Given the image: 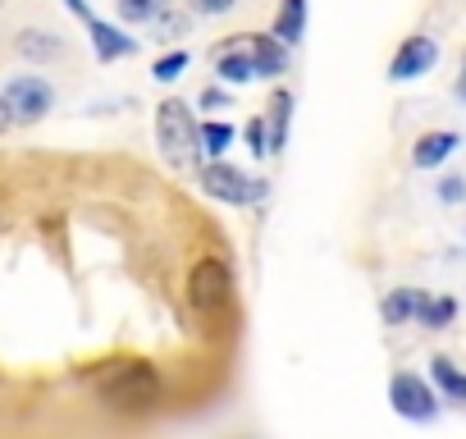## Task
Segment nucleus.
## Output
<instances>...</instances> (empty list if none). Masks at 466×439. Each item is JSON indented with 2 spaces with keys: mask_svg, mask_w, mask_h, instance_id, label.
I'll return each mask as SVG.
<instances>
[{
  "mask_svg": "<svg viewBox=\"0 0 466 439\" xmlns=\"http://www.w3.org/2000/svg\"><path fill=\"white\" fill-rule=\"evenodd\" d=\"M96 393L115 412H147L160 403V371L151 362H115L96 380Z\"/></svg>",
  "mask_w": 466,
  "mask_h": 439,
  "instance_id": "obj_1",
  "label": "nucleus"
},
{
  "mask_svg": "<svg viewBox=\"0 0 466 439\" xmlns=\"http://www.w3.org/2000/svg\"><path fill=\"white\" fill-rule=\"evenodd\" d=\"M197 128H201V119L187 101L165 97L156 106V147H160L169 169H187L197 160Z\"/></svg>",
  "mask_w": 466,
  "mask_h": 439,
  "instance_id": "obj_2",
  "label": "nucleus"
},
{
  "mask_svg": "<svg viewBox=\"0 0 466 439\" xmlns=\"http://www.w3.org/2000/svg\"><path fill=\"white\" fill-rule=\"evenodd\" d=\"M201 188L215 201H224V206H257V201H266L270 179H252V174H243L238 165H228V160H206L201 165Z\"/></svg>",
  "mask_w": 466,
  "mask_h": 439,
  "instance_id": "obj_3",
  "label": "nucleus"
},
{
  "mask_svg": "<svg viewBox=\"0 0 466 439\" xmlns=\"http://www.w3.org/2000/svg\"><path fill=\"white\" fill-rule=\"evenodd\" d=\"M389 407L402 416V421H416V425H430L443 407V398L434 393L430 380H420L416 371H398L389 380Z\"/></svg>",
  "mask_w": 466,
  "mask_h": 439,
  "instance_id": "obj_4",
  "label": "nucleus"
},
{
  "mask_svg": "<svg viewBox=\"0 0 466 439\" xmlns=\"http://www.w3.org/2000/svg\"><path fill=\"white\" fill-rule=\"evenodd\" d=\"M0 97L10 101L15 124H42V119L56 110V87H51L42 74H15Z\"/></svg>",
  "mask_w": 466,
  "mask_h": 439,
  "instance_id": "obj_5",
  "label": "nucleus"
},
{
  "mask_svg": "<svg viewBox=\"0 0 466 439\" xmlns=\"http://www.w3.org/2000/svg\"><path fill=\"white\" fill-rule=\"evenodd\" d=\"M228 298H233V275H228V266L215 261V257L197 261L192 275H187V302H192L197 311L215 316V311L228 307Z\"/></svg>",
  "mask_w": 466,
  "mask_h": 439,
  "instance_id": "obj_6",
  "label": "nucleus"
},
{
  "mask_svg": "<svg viewBox=\"0 0 466 439\" xmlns=\"http://www.w3.org/2000/svg\"><path fill=\"white\" fill-rule=\"evenodd\" d=\"M434 65H439V42H434L430 33H411V37L393 51V60H389V83H416V78H425Z\"/></svg>",
  "mask_w": 466,
  "mask_h": 439,
  "instance_id": "obj_7",
  "label": "nucleus"
},
{
  "mask_svg": "<svg viewBox=\"0 0 466 439\" xmlns=\"http://www.w3.org/2000/svg\"><path fill=\"white\" fill-rule=\"evenodd\" d=\"M15 56H19L24 65H33V69L60 65V60L69 56V37L56 33V28H19V33H15Z\"/></svg>",
  "mask_w": 466,
  "mask_h": 439,
  "instance_id": "obj_8",
  "label": "nucleus"
},
{
  "mask_svg": "<svg viewBox=\"0 0 466 439\" xmlns=\"http://www.w3.org/2000/svg\"><path fill=\"white\" fill-rule=\"evenodd\" d=\"M87 37H92V56H96L101 65L133 60V56L142 51V42H137L128 28H119V24H106V19H92V24H87Z\"/></svg>",
  "mask_w": 466,
  "mask_h": 439,
  "instance_id": "obj_9",
  "label": "nucleus"
},
{
  "mask_svg": "<svg viewBox=\"0 0 466 439\" xmlns=\"http://www.w3.org/2000/svg\"><path fill=\"white\" fill-rule=\"evenodd\" d=\"M210 65H215V83H224V87H248V83L257 78V65H252V56H248L243 33L233 37V42H224V46L210 56Z\"/></svg>",
  "mask_w": 466,
  "mask_h": 439,
  "instance_id": "obj_10",
  "label": "nucleus"
},
{
  "mask_svg": "<svg viewBox=\"0 0 466 439\" xmlns=\"http://www.w3.org/2000/svg\"><path fill=\"white\" fill-rule=\"evenodd\" d=\"M248 42V56L257 65V78H284L289 74V46L275 42L270 33H243Z\"/></svg>",
  "mask_w": 466,
  "mask_h": 439,
  "instance_id": "obj_11",
  "label": "nucleus"
},
{
  "mask_svg": "<svg viewBox=\"0 0 466 439\" xmlns=\"http://www.w3.org/2000/svg\"><path fill=\"white\" fill-rule=\"evenodd\" d=\"M457 147H461V133H452V128H430V133H420V138L411 142V165H416V169H439L443 160H452Z\"/></svg>",
  "mask_w": 466,
  "mask_h": 439,
  "instance_id": "obj_12",
  "label": "nucleus"
},
{
  "mask_svg": "<svg viewBox=\"0 0 466 439\" xmlns=\"http://www.w3.org/2000/svg\"><path fill=\"white\" fill-rule=\"evenodd\" d=\"M430 384H434V393L443 398V403H466V371L452 362V357H443V352H434L430 357Z\"/></svg>",
  "mask_w": 466,
  "mask_h": 439,
  "instance_id": "obj_13",
  "label": "nucleus"
},
{
  "mask_svg": "<svg viewBox=\"0 0 466 439\" xmlns=\"http://www.w3.org/2000/svg\"><path fill=\"white\" fill-rule=\"evenodd\" d=\"M270 37H275V42H284L289 51L307 37V0H279V15H275Z\"/></svg>",
  "mask_w": 466,
  "mask_h": 439,
  "instance_id": "obj_14",
  "label": "nucleus"
},
{
  "mask_svg": "<svg viewBox=\"0 0 466 439\" xmlns=\"http://www.w3.org/2000/svg\"><path fill=\"white\" fill-rule=\"evenodd\" d=\"M233 138H238V128H233L228 119H206L197 128V160H224Z\"/></svg>",
  "mask_w": 466,
  "mask_h": 439,
  "instance_id": "obj_15",
  "label": "nucleus"
},
{
  "mask_svg": "<svg viewBox=\"0 0 466 439\" xmlns=\"http://www.w3.org/2000/svg\"><path fill=\"white\" fill-rule=\"evenodd\" d=\"M420 298H425V289H393V293H384L380 321H384V325H407V321H416Z\"/></svg>",
  "mask_w": 466,
  "mask_h": 439,
  "instance_id": "obj_16",
  "label": "nucleus"
},
{
  "mask_svg": "<svg viewBox=\"0 0 466 439\" xmlns=\"http://www.w3.org/2000/svg\"><path fill=\"white\" fill-rule=\"evenodd\" d=\"M289 124H293V92H275V101H270V119H266L270 156H279V151L289 147Z\"/></svg>",
  "mask_w": 466,
  "mask_h": 439,
  "instance_id": "obj_17",
  "label": "nucleus"
},
{
  "mask_svg": "<svg viewBox=\"0 0 466 439\" xmlns=\"http://www.w3.org/2000/svg\"><path fill=\"white\" fill-rule=\"evenodd\" d=\"M165 5H169V0H115V15H119V24H128V28H147V24L160 19Z\"/></svg>",
  "mask_w": 466,
  "mask_h": 439,
  "instance_id": "obj_18",
  "label": "nucleus"
},
{
  "mask_svg": "<svg viewBox=\"0 0 466 439\" xmlns=\"http://www.w3.org/2000/svg\"><path fill=\"white\" fill-rule=\"evenodd\" d=\"M416 321H420L425 330H448V325L457 321V298H434V293H425Z\"/></svg>",
  "mask_w": 466,
  "mask_h": 439,
  "instance_id": "obj_19",
  "label": "nucleus"
},
{
  "mask_svg": "<svg viewBox=\"0 0 466 439\" xmlns=\"http://www.w3.org/2000/svg\"><path fill=\"white\" fill-rule=\"evenodd\" d=\"M151 28H156V42H169V46H178V42L187 37V28H192V15H183V10L165 5V10H160V19H156Z\"/></svg>",
  "mask_w": 466,
  "mask_h": 439,
  "instance_id": "obj_20",
  "label": "nucleus"
},
{
  "mask_svg": "<svg viewBox=\"0 0 466 439\" xmlns=\"http://www.w3.org/2000/svg\"><path fill=\"white\" fill-rule=\"evenodd\" d=\"M187 65H192V56H187L183 46H169L165 56H156V65H151V78H156V83H178V78L187 74Z\"/></svg>",
  "mask_w": 466,
  "mask_h": 439,
  "instance_id": "obj_21",
  "label": "nucleus"
},
{
  "mask_svg": "<svg viewBox=\"0 0 466 439\" xmlns=\"http://www.w3.org/2000/svg\"><path fill=\"white\" fill-rule=\"evenodd\" d=\"M243 142H248V151H252L257 160H261V156H270V138H266V119H261V115L243 128Z\"/></svg>",
  "mask_w": 466,
  "mask_h": 439,
  "instance_id": "obj_22",
  "label": "nucleus"
},
{
  "mask_svg": "<svg viewBox=\"0 0 466 439\" xmlns=\"http://www.w3.org/2000/svg\"><path fill=\"white\" fill-rule=\"evenodd\" d=\"M434 192H439L443 206H461V201H466V179H461V174H448V179H439Z\"/></svg>",
  "mask_w": 466,
  "mask_h": 439,
  "instance_id": "obj_23",
  "label": "nucleus"
},
{
  "mask_svg": "<svg viewBox=\"0 0 466 439\" xmlns=\"http://www.w3.org/2000/svg\"><path fill=\"white\" fill-rule=\"evenodd\" d=\"M243 0H192V15H201V19H224V15H233Z\"/></svg>",
  "mask_w": 466,
  "mask_h": 439,
  "instance_id": "obj_24",
  "label": "nucleus"
},
{
  "mask_svg": "<svg viewBox=\"0 0 466 439\" xmlns=\"http://www.w3.org/2000/svg\"><path fill=\"white\" fill-rule=\"evenodd\" d=\"M197 106H201V110H210V115H215V110H224V106H228V87H224V83H210V87L201 92V101H197Z\"/></svg>",
  "mask_w": 466,
  "mask_h": 439,
  "instance_id": "obj_25",
  "label": "nucleus"
},
{
  "mask_svg": "<svg viewBox=\"0 0 466 439\" xmlns=\"http://www.w3.org/2000/svg\"><path fill=\"white\" fill-rule=\"evenodd\" d=\"M65 10H69V15H74V19H78L83 28H87V24L96 19V15H92V5H87V0H65Z\"/></svg>",
  "mask_w": 466,
  "mask_h": 439,
  "instance_id": "obj_26",
  "label": "nucleus"
},
{
  "mask_svg": "<svg viewBox=\"0 0 466 439\" xmlns=\"http://www.w3.org/2000/svg\"><path fill=\"white\" fill-rule=\"evenodd\" d=\"M10 128H15V115H10V101H5V97H0V138H5Z\"/></svg>",
  "mask_w": 466,
  "mask_h": 439,
  "instance_id": "obj_27",
  "label": "nucleus"
},
{
  "mask_svg": "<svg viewBox=\"0 0 466 439\" xmlns=\"http://www.w3.org/2000/svg\"><path fill=\"white\" fill-rule=\"evenodd\" d=\"M452 97L466 101V65H461V74H457V83H452Z\"/></svg>",
  "mask_w": 466,
  "mask_h": 439,
  "instance_id": "obj_28",
  "label": "nucleus"
},
{
  "mask_svg": "<svg viewBox=\"0 0 466 439\" xmlns=\"http://www.w3.org/2000/svg\"><path fill=\"white\" fill-rule=\"evenodd\" d=\"M461 65H466V56H461Z\"/></svg>",
  "mask_w": 466,
  "mask_h": 439,
  "instance_id": "obj_29",
  "label": "nucleus"
},
{
  "mask_svg": "<svg viewBox=\"0 0 466 439\" xmlns=\"http://www.w3.org/2000/svg\"><path fill=\"white\" fill-rule=\"evenodd\" d=\"M0 5H5V0H0Z\"/></svg>",
  "mask_w": 466,
  "mask_h": 439,
  "instance_id": "obj_30",
  "label": "nucleus"
}]
</instances>
